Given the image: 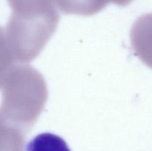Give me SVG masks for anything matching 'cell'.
Returning a JSON list of instances; mask_svg holds the SVG:
<instances>
[{"instance_id": "1", "label": "cell", "mask_w": 152, "mask_h": 151, "mask_svg": "<svg viewBox=\"0 0 152 151\" xmlns=\"http://www.w3.org/2000/svg\"><path fill=\"white\" fill-rule=\"evenodd\" d=\"M12 10L5 35L16 61L39 56L56 31L59 14L54 0H7Z\"/></svg>"}, {"instance_id": "2", "label": "cell", "mask_w": 152, "mask_h": 151, "mask_svg": "<svg viewBox=\"0 0 152 151\" xmlns=\"http://www.w3.org/2000/svg\"><path fill=\"white\" fill-rule=\"evenodd\" d=\"M0 89L1 118L28 133L42 112L48 97L44 77L30 65H16Z\"/></svg>"}, {"instance_id": "3", "label": "cell", "mask_w": 152, "mask_h": 151, "mask_svg": "<svg viewBox=\"0 0 152 151\" xmlns=\"http://www.w3.org/2000/svg\"><path fill=\"white\" fill-rule=\"evenodd\" d=\"M56 7L65 14L90 16L103 10L110 0H54Z\"/></svg>"}, {"instance_id": "4", "label": "cell", "mask_w": 152, "mask_h": 151, "mask_svg": "<svg viewBox=\"0 0 152 151\" xmlns=\"http://www.w3.org/2000/svg\"><path fill=\"white\" fill-rule=\"evenodd\" d=\"M25 133L6 122L0 123V151H25Z\"/></svg>"}, {"instance_id": "5", "label": "cell", "mask_w": 152, "mask_h": 151, "mask_svg": "<svg viewBox=\"0 0 152 151\" xmlns=\"http://www.w3.org/2000/svg\"><path fill=\"white\" fill-rule=\"evenodd\" d=\"M25 151H71L60 136L51 133H42L33 138Z\"/></svg>"}, {"instance_id": "6", "label": "cell", "mask_w": 152, "mask_h": 151, "mask_svg": "<svg viewBox=\"0 0 152 151\" xmlns=\"http://www.w3.org/2000/svg\"><path fill=\"white\" fill-rule=\"evenodd\" d=\"M16 62L9 47L5 32L0 27V88Z\"/></svg>"}, {"instance_id": "7", "label": "cell", "mask_w": 152, "mask_h": 151, "mask_svg": "<svg viewBox=\"0 0 152 151\" xmlns=\"http://www.w3.org/2000/svg\"><path fill=\"white\" fill-rule=\"evenodd\" d=\"M133 0H110V2H113L120 7H124L130 4Z\"/></svg>"}, {"instance_id": "8", "label": "cell", "mask_w": 152, "mask_h": 151, "mask_svg": "<svg viewBox=\"0 0 152 151\" xmlns=\"http://www.w3.org/2000/svg\"><path fill=\"white\" fill-rule=\"evenodd\" d=\"M2 121V118H1V115H0V123H1V121Z\"/></svg>"}]
</instances>
